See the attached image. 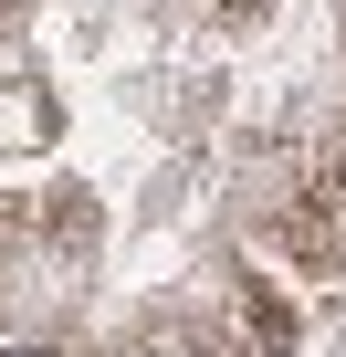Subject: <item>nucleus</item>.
<instances>
[{"label": "nucleus", "instance_id": "nucleus-1", "mask_svg": "<svg viewBox=\"0 0 346 357\" xmlns=\"http://www.w3.org/2000/svg\"><path fill=\"white\" fill-rule=\"evenodd\" d=\"M0 357H53V347H32V336H11V347H0Z\"/></svg>", "mask_w": 346, "mask_h": 357}]
</instances>
